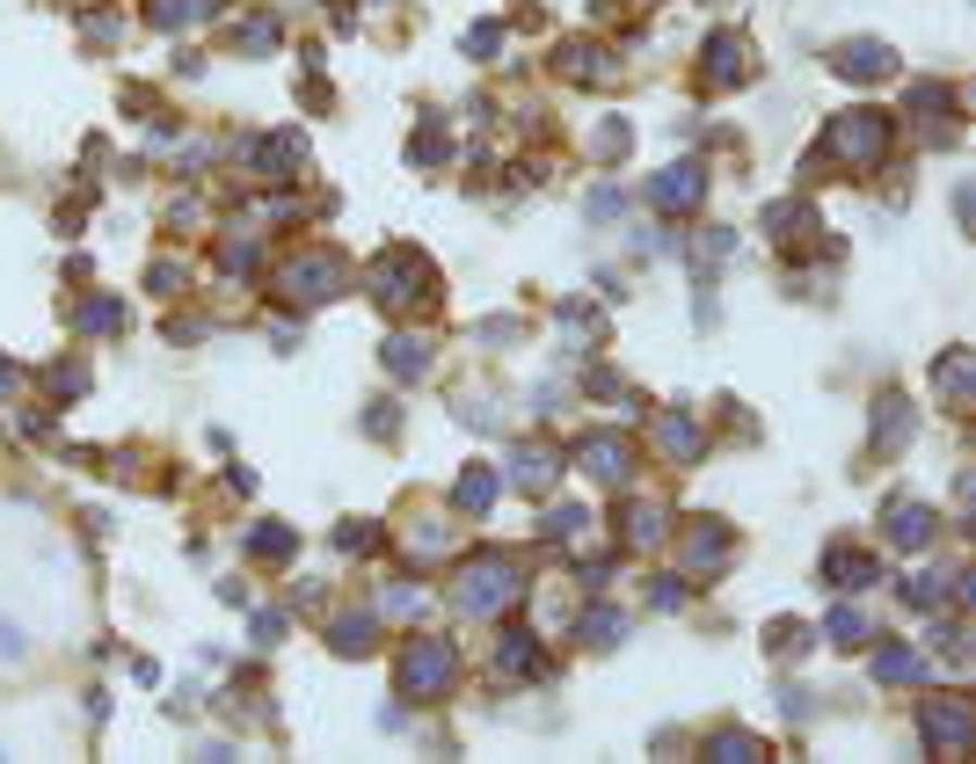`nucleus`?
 Instances as JSON below:
<instances>
[{"label":"nucleus","instance_id":"f257e3e1","mask_svg":"<svg viewBox=\"0 0 976 764\" xmlns=\"http://www.w3.org/2000/svg\"><path fill=\"white\" fill-rule=\"evenodd\" d=\"M445 669H460V655H452V648H445V641H415V648H409V677H401V685L423 699V692H438V685H445Z\"/></svg>","mask_w":976,"mask_h":764},{"label":"nucleus","instance_id":"f03ea898","mask_svg":"<svg viewBox=\"0 0 976 764\" xmlns=\"http://www.w3.org/2000/svg\"><path fill=\"white\" fill-rule=\"evenodd\" d=\"M692 197H700V175H692V167H671V175L656 183V204H663V212H685Z\"/></svg>","mask_w":976,"mask_h":764},{"label":"nucleus","instance_id":"7ed1b4c3","mask_svg":"<svg viewBox=\"0 0 976 764\" xmlns=\"http://www.w3.org/2000/svg\"><path fill=\"white\" fill-rule=\"evenodd\" d=\"M881 677H889V685H911V677H926V663H911V648H881Z\"/></svg>","mask_w":976,"mask_h":764},{"label":"nucleus","instance_id":"20e7f679","mask_svg":"<svg viewBox=\"0 0 976 764\" xmlns=\"http://www.w3.org/2000/svg\"><path fill=\"white\" fill-rule=\"evenodd\" d=\"M255 561H292V531L263 525V531H255Z\"/></svg>","mask_w":976,"mask_h":764}]
</instances>
